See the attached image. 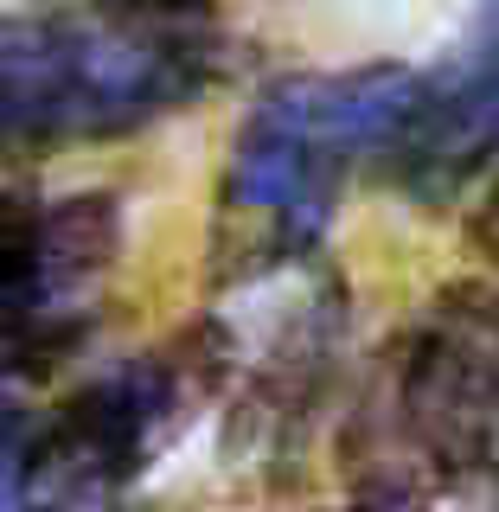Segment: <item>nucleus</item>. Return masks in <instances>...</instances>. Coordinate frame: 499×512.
Masks as SVG:
<instances>
[{"label":"nucleus","instance_id":"39448f33","mask_svg":"<svg viewBox=\"0 0 499 512\" xmlns=\"http://www.w3.org/2000/svg\"><path fill=\"white\" fill-rule=\"evenodd\" d=\"M346 320V288L314 263H282L269 276L231 282V314H212L231 436L250 448H282L301 436L333 378V346Z\"/></svg>","mask_w":499,"mask_h":512},{"label":"nucleus","instance_id":"20e7f679","mask_svg":"<svg viewBox=\"0 0 499 512\" xmlns=\"http://www.w3.org/2000/svg\"><path fill=\"white\" fill-rule=\"evenodd\" d=\"M212 397H224V372H218L212 327L199 320L180 340L84 378L45 416L13 410L7 512H90V506H103Z\"/></svg>","mask_w":499,"mask_h":512},{"label":"nucleus","instance_id":"1a4fd4ad","mask_svg":"<svg viewBox=\"0 0 499 512\" xmlns=\"http://www.w3.org/2000/svg\"><path fill=\"white\" fill-rule=\"evenodd\" d=\"M474 244L499 263V180H493V192H487V205H480V218H474Z\"/></svg>","mask_w":499,"mask_h":512},{"label":"nucleus","instance_id":"f03ea898","mask_svg":"<svg viewBox=\"0 0 499 512\" xmlns=\"http://www.w3.org/2000/svg\"><path fill=\"white\" fill-rule=\"evenodd\" d=\"M416 96H423V71L410 64L276 77L237 122L224 154L212 224L218 282L231 288L282 263H308L352 173L391 160Z\"/></svg>","mask_w":499,"mask_h":512},{"label":"nucleus","instance_id":"f257e3e1","mask_svg":"<svg viewBox=\"0 0 499 512\" xmlns=\"http://www.w3.org/2000/svg\"><path fill=\"white\" fill-rule=\"evenodd\" d=\"M231 71L218 0H64L0 32V122L20 154L96 148L167 122Z\"/></svg>","mask_w":499,"mask_h":512},{"label":"nucleus","instance_id":"7ed1b4c3","mask_svg":"<svg viewBox=\"0 0 499 512\" xmlns=\"http://www.w3.org/2000/svg\"><path fill=\"white\" fill-rule=\"evenodd\" d=\"M346 487L480 500L499 487V295L455 282L391 333L340 436Z\"/></svg>","mask_w":499,"mask_h":512},{"label":"nucleus","instance_id":"9d476101","mask_svg":"<svg viewBox=\"0 0 499 512\" xmlns=\"http://www.w3.org/2000/svg\"><path fill=\"white\" fill-rule=\"evenodd\" d=\"M474 512H499V487H487V493H480V500H474Z\"/></svg>","mask_w":499,"mask_h":512},{"label":"nucleus","instance_id":"6e6552de","mask_svg":"<svg viewBox=\"0 0 499 512\" xmlns=\"http://www.w3.org/2000/svg\"><path fill=\"white\" fill-rule=\"evenodd\" d=\"M314 512H436V506L404 500V493H365V487H346L340 506H314Z\"/></svg>","mask_w":499,"mask_h":512},{"label":"nucleus","instance_id":"0eeeda50","mask_svg":"<svg viewBox=\"0 0 499 512\" xmlns=\"http://www.w3.org/2000/svg\"><path fill=\"white\" fill-rule=\"evenodd\" d=\"M493 160H499V0H480L461 39L442 52V64L423 71V96H416L384 173L410 199L448 205Z\"/></svg>","mask_w":499,"mask_h":512},{"label":"nucleus","instance_id":"423d86ee","mask_svg":"<svg viewBox=\"0 0 499 512\" xmlns=\"http://www.w3.org/2000/svg\"><path fill=\"white\" fill-rule=\"evenodd\" d=\"M122 250V205L71 192L52 205H7V372L39 378L84 346L90 308Z\"/></svg>","mask_w":499,"mask_h":512}]
</instances>
